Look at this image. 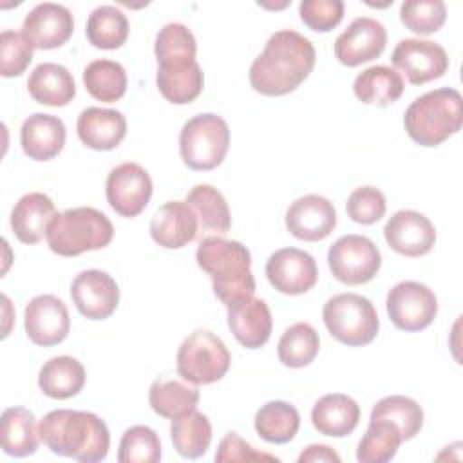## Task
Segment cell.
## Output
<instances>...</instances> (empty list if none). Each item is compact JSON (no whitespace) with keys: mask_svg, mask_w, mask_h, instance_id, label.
Instances as JSON below:
<instances>
[{"mask_svg":"<svg viewBox=\"0 0 463 463\" xmlns=\"http://www.w3.org/2000/svg\"><path fill=\"white\" fill-rule=\"evenodd\" d=\"M313 43L297 31L282 29L269 36L250 67V83L262 96L293 92L315 67Z\"/></svg>","mask_w":463,"mask_h":463,"instance_id":"1","label":"cell"},{"mask_svg":"<svg viewBox=\"0 0 463 463\" xmlns=\"http://www.w3.org/2000/svg\"><path fill=\"white\" fill-rule=\"evenodd\" d=\"M38 429L42 441L52 454L81 463H98L109 454V429L94 412L56 409L43 416Z\"/></svg>","mask_w":463,"mask_h":463,"instance_id":"2","label":"cell"},{"mask_svg":"<svg viewBox=\"0 0 463 463\" xmlns=\"http://www.w3.org/2000/svg\"><path fill=\"white\" fill-rule=\"evenodd\" d=\"M195 260L212 279L213 293L226 307L253 297L255 279L251 273V255L242 242L222 237L203 239L197 246Z\"/></svg>","mask_w":463,"mask_h":463,"instance_id":"3","label":"cell"},{"mask_svg":"<svg viewBox=\"0 0 463 463\" xmlns=\"http://www.w3.org/2000/svg\"><path fill=\"white\" fill-rule=\"evenodd\" d=\"M409 137L421 146H438L463 125V99L452 87L436 89L416 98L405 110Z\"/></svg>","mask_w":463,"mask_h":463,"instance_id":"4","label":"cell"},{"mask_svg":"<svg viewBox=\"0 0 463 463\" xmlns=\"http://www.w3.org/2000/svg\"><path fill=\"white\" fill-rule=\"evenodd\" d=\"M114 226L110 219L90 206L69 208L56 213L47 228V244L51 251L61 257H76L85 251L101 250L110 244Z\"/></svg>","mask_w":463,"mask_h":463,"instance_id":"5","label":"cell"},{"mask_svg":"<svg viewBox=\"0 0 463 463\" xmlns=\"http://www.w3.org/2000/svg\"><path fill=\"white\" fill-rule=\"evenodd\" d=\"M324 324L333 338L349 347L367 345L380 329V318L373 302L358 293H338L322 309Z\"/></svg>","mask_w":463,"mask_h":463,"instance_id":"6","label":"cell"},{"mask_svg":"<svg viewBox=\"0 0 463 463\" xmlns=\"http://www.w3.org/2000/svg\"><path fill=\"white\" fill-rule=\"evenodd\" d=\"M230 146L228 123L212 112L190 118L179 136V152L183 163L192 170L217 168Z\"/></svg>","mask_w":463,"mask_h":463,"instance_id":"7","label":"cell"},{"mask_svg":"<svg viewBox=\"0 0 463 463\" xmlns=\"http://www.w3.org/2000/svg\"><path fill=\"white\" fill-rule=\"evenodd\" d=\"M177 374L195 385L219 382L230 369L232 356L224 342L206 329L190 333L177 349Z\"/></svg>","mask_w":463,"mask_h":463,"instance_id":"8","label":"cell"},{"mask_svg":"<svg viewBox=\"0 0 463 463\" xmlns=\"http://www.w3.org/2000/svg\"><path fill=\"white\" fill-rule=\"evenodd\" d=\"M327 264L338 282L358 286L376 277L382 266V253L371 239L349 233L331 244Z\"/></svg>","mask_w":463,"mask_h":463,"instance_id":"9","label":"cell"},{"mask_svg":"<svg viewBox=\"0 0 463 463\" xmlns=\"http://www.w3.org/2000/svg\"><path fill=\"white\" fill-rule=\"evenodd\" d=\"M391 322L402 331H421L432 324L438 315V298L434 291L416 280H403L392 286L385 300Z\"/></svg>","mask_w":463,"mask_h":463,"instance_id":"10","label":"cell"},{"mask_svg":"<svg viewBox=\"0 0 463 463\" xmlns=\"http://www.w3.org/2000/svg\"><path fill=\"white\" fill-rule=\"evenodd\" d=\"M152 179L137 163H121L110 170L105 194L110 208L121 217H137L152 197Z\"/></svg>","mask_w":463,"mask_h":463,"instance_id":"11","label":"cell"},{"mask_svg":"<svg viewBox=\"0 0 463 463\" xmlns=\"http://www.w3.org/2000/svg\"><path fill=\"white\" fill-rule=\"evenodd\" d=\"M392 65L412 85L441 78L449 69V56L439 43L420 38L400 40L391 54Z\"/></svg>","mask_w":463,"mask_h":463,"instance_id":"12","label":"cell"},{"mask_svg":"<svg viewBox=\"0 0 463 463\" xmlns=\"http://www.w3.org/2000/svg\"><path fill=\"white\" fill-rule=\"evenodd\" d=\"M269 284L284 295H302L309 291L318 279L315 259L298 248H280L266 262Z\"/></svg>","mask_w":463,"mask_h":463,"instance_id":"13","label":"cell"},{"mask_svg":"<svg viewBox=\"0 0 463 463\" xmlns=\"http://www.w3.org/2000/svg\"><path fill=\"white\" fill-rule=\"evenodd\" d=\"M71 298L85 318L105 320L119 304V288L107 271L85 269L72 280Z\"/></svg>","mask_w":463,"mask_h":463,"instance_id":"14","label":"cell"},{"mask_svg":"<svg viewBox=\"0 0 463 463\" xmlns=\"http://www.w3.org/2000/svg\"><path fill=\"white\" fill-rule=\"evenodd\" d=\"M387 43L383 24L369 16L354 18L335 40V56L342 65L358 67L378 58Z\"/></svg>","mask_w":463,"mask_h":463,"instance_id":"15","label":"cell"},{"mask_svg":"<svg viewBox=\"0 0 463 463\" xmlns=\"http://www.w3.org/2000/svg\"><path fill=\"white\" fill-rule=\"evenodd\" d=\"M24 326L27 338L42 347L63 342L71 329V317L63 300L54 295H38L25 306Z\"/></svg>","mask_w":463,"mask_h":463,"instance_id":"16","label":"cell"},{"mask_svg":"<svg viewBox=\"0 0 463 463\" xmlns=\"http://www.w3.org/2000/svg\"><path fill=\"white\" fill-rule=\"evenodd\" d=\"M74 31L71 11L61 4L43 2L34 5L24 18L22 34L33 49H56L61 47Z\"/></svg>","mask_w":463,"mask_h":463,"instance_id":"17","label":"cell"},{"mask_svg":"<svg viewBox=\"0 0 463 463\" xmlns=\"http://www.w3.org/2000/svg\"><path fill=\"white\" fill-rule=\"evenodd\" d=\"M335 226L336 210L333 203L317 194H307L295 199L286 212V228L300 241H322L335 230Z\"/></svg>","mask_w":463,"mask_h":463,"instance_id":"18","label":"cell"},{"mask_svg":"<svg viewBox=\"0 0 463 463\" xmlns=\"http://www.w3.org/2000/svg\"><path fill=\"white\" fill-rule=\"evenodd\" d=\"M383 237L396 253L421 257L432 250L436 242V228L423 213L400 210L385 222Z\"/></svg>","mask_w":463,"mask_h":463,"instance_id":"19","label":"cell"},{"mask_svg":"<svg viewBox=\"0 0 463 463\" xmlns=\"http://www.w3.org/2000/svg\"><path fill=\"white\" fill-rule=\"evenodd\" d=\"M150 237L166 250L186 246L197 237V217L186 201L161 204L150 221Z\"/></svg>","mask_w":463,"mask_h":463,"instance_id":"20","label":"cell"},{"mask_svg":"<svg viewBox=\"0 0 463 463\" xmlns=\"http://www.w3.org/2000/svg\"><path fill=\"white\" fill-rule=\"evenodd\" d=\"M228 327L241 345L259 349L269 340L271 311L262 298L248 297L228 307Z\"/></svg>","mask_w":463,"mask_h":463,"instance_id":"21","label":"cell"},{"mask_svg":"<svg viewBox=\"0 0 463 463\" xmlns=\"http://www.w3.org/2000/svg\"><path fill=\"white\" fill-rule=\"evenodd\" d=\"M80 141L92 150H112L127 134V119L116 109L89 107L76 123Z\"/></svg>","mask_w":463,"mask_h":463,"instance_id":"22","label":"cell"},{"mask_svg":"<svg viewBox=\"0 0 463 463\" xmlns=\"http://www.w3.org/2000/svg\"><path fill=\"white\" fill-rule=\"evenodd\" d=\"M20 143L29 159L49 161L56 157L65 145V125L56 116L36 112L22 123Z\"/></svg>","mask_w":463,"mask_h":463,"instance_id":"23","label":"cell"},{"mask_svg":"<svg viewBox=\"0 0 463 463\" xmlns=\"http://www.w3.org/2000/svg\"><path fill=\"white\" fill-rule=\"evenodd\" d=\"M186 203L197 217L199 241L208 237H222L232 228V215L226 199L212 184H195L186 194Z\"/></svg>","mask_w":463,"mask_h":463,"instance_id":"24","label":"cell"},{"mask_svg":"<svg viewBox=\"0 0 463 463\" xmlns=\"http://www.w3.org/2000/svg\"><path fill=\"white\" fill-rule=\"evenodd\" d=\"M56 215L54 203L42 192H31L18 199L11 212V228L24 244H36L47 235V228Z\"/></svg>","mask_w":463,"mask_h":463,"instance_id":"25","label":"cell"},{"mask_svg":"<svg viewBox=\"0 0 463 463\" xmlns=\"http://www.w3.org/2000/svg\"><path fill=\"white\" fill-rule=\"evenodd\" d=\"M360 420L358 403L342 392H331L322 396L311 411L313 427L331 438H344L351 434Z\"/></svg>","mask_w":463,"mask_h":463,"instance_id":"26","label":"cell"},{"mask_svg":"<svg viewBox=\"0 0 463 463\" xmlns=\"http://www.w3.org/2000/svg\"><path fill=\"white\" fill-rule=\"evenodd\" d=\"M148 402L156 414L175 420L195 409L199 402V389L195 383L181 376H161L152 382Z\"/></svg>","mask_w":463,"mask_h":463,"instance_id":"27","label":"cell"},{"mask_svg":"<svg viewBox=\"0 0 463 463\" xmlns=\"http://www.w3.org/2000/svg\"><path fill=\"white\" fill-rule=\"evenodd\" d=\"M27 90L42 105L63 107L76 96V83L63 65L45 61L36 65L29 74Z\"/></svg>","mask_w":463,"mask_h":463,"instance_id":"28","label":"cell"},{"mask_svg":"<svg viewBox=\"0 0 463 463\" xmlns=\"http://www.w3.org/2000/svg\"><path fill=\"white\" fill-rule=\"evenodd\" d=\"M197 43L195 36L184 24H166L159 29L154 43L157 71H181L192 67L195 61Z\"/></svg>","mask_w":463,"mask_h":463,"instance_id":"29","label":"cell"},{"mask_svg":"<svg viewBox=\"0 0 463 463\" xmlns=\"http://www.w3.org/2000/svg\"><path fill=\"white\" fill-rule=\"evenodd\" d=\"M40 429L34 414L25 407H9L0 418V441L5 454L25 458L38 450Z\"/></svg>","mask_w":463,"mask_h":463,"instance_id":"30","label":"cell"},{"mask_svg":"<svg viewBox=\"0 0 463 463\" xmlns=\"http://www.w3.org/2000/svg\"><path fill=\"white\" fill-rule=\"evenodd\" d=\"M85 369L81 362L61 354L47 360L38 373L40 391L54 400H67L76 396L85 385Z\"/></svg>","mask_w":463,"mask_h":463,"instance_id":"31","label":"cell"},{"mask_svg":"<svg viewBox=\"0 0 463 463\" xmlns=\"http://www.w3.org/2000/svg\"><path fill=\"white\" fill-rule=\"evenodd\" d=\"M403 87L400 72L385 65H373L354 78L353 92L365 105L387 107L403 94Z\"/></svg>","mask_w":463,"mask_h":463,"instance_id":"32","label":"cell"},{"mask_svg":"<svg viewBox=\"0 0 463 463\" xmlns=\"http://www.w3.org/2000/svg\"><path fill=\"white\" fill-rule=\"evenodd\" d=\"M300 427L298 411L280 400L264 403L255 414V430L268 443H288L295 438Z\"/></svg>","mask_w":463,"mask_h":463,"instance_id":"33","label":"cell"},{"mask_svg":"<svg viewBox=\"0 0 463 463\" xmlns=\"http://www.w3.org/2000/svg\"><path fill=\"white\" fill-rule=\"evenodd\" d=\"M170 438L179 456L188 459L201 458L203 454H206L212 441L210 420L206 418V414L194 409L172 420Z\"/></svg>","mask_w":463,"mask_h":463,"instance_id":"34","label":"cell"},{"mask_svg":"<svg viewBox=\"0 0 463 463\" xmlns=\"http://www.w3.org/2000/svg\"><path fill=\"white\" fill-rule=\"evenodd\" d=\"M85 34L98 49H119L128 38V20L116 5H99L89 14Z\"/></svg>","mask_w":463,"mask_h":463,"instance_id":"35","label":"cell"},{"mask_svg":"<svg viewBox=\"0 0 463 463\" xmlns=\"http://www.w3.org/2000/svg\"><path fill=\"white\" fill-rule=\"evenodd\" d=\"M87 92L103 103H114L127 92V71L112 60H94L83 71Z\"/></svg>","mask_w":463,"mask_h":463,"instance_id":"36","label":"cell"},{"mask_svg":"<svg viewBox=\"0 0 463 463\" xmlns=\"http://www.w3.org/2000/svg\"><path fill=\"white\" fill-rule=\"evenodd\" d=\"M320 349V338L317 329L307 322H295L289 326L277 345L279 360L286 367H304L309 365Z\"/></svg>","mask_w":463,"mask_h":463,"instance_id":"37","label":"cell"},{"mask_svg":"<svg viewBox=\"0 0 463 463\" xmlns=\"http://www.w3.org/2000/svg\"><path fill=\"white\" fill-rule=\"evenodd\" d=\"M403 438L400 429L389 420H371L364 438L356 449V459L360 463H385L391 461Z\"/></svg>","mask_w":463,"mask_h":463,"instance_id":"38","label":"cell"},{"mask_svg":"<svg viewBox=\"0 0 463 463\" xmlns=\"http://www.w3.org/2000/svg\"><path fill=\"white\" fill-rule=\"evenodd\" d=\"M371 420H389L400 429L403 439H411L421 430L423 411L416 400L402 394H392L382 398L373 407Z\"/></svg>","mask_w":463,"mask_h":463,"instance_id":"39","label":"cell"},{"mask_svg":"<svg viewBox=\"0 0 463 463\" xmlns=\"http://www.w3.org/2000/svg\"><path fill=\"white\" fill-rule=\"evenodd\" d=\"M156 83L163 98L174 105H186L194 101L204 85V74L199 63L184 71H157Z\"/></svg>","mask_w":463,"mask_h":463,"instance_id":"40","label":"cell"},{"mask_svg":"<svg viewBox=\"0 0 463 463\" xmlns=\"http://www.w3.org/2000/svg\"><path fill=\"white\" fill-rule=\"evenodd\" d=\"M161 459V441L156 430L146 425H134L121 436L118 449L119 463H157Z\"/></svg>","mask_w":463,"mask_h":463,"instance_id":"41","label":"cell"},{"mask_svg":"<svg viewBox=\"0 0 463 463\" xmlns=\"http://www.w3.org/2000/svg\"><path fill=\"white\" fill-rule=\"evenodd\" d=\"M400 20L416 34H430L445 24L447 7L441 0H407L400 5Z\"/></svg>","mask_w":463,"mask_h":463,"instance_id":"42","label":"cell"},{"mask_svg":"<svg viewBox=\"0 0 463 463\" xmlns=\"http://www.w3.org/2000/svg\"><path fill=\"white\" fill-rule=\"evenodd\" d=\"M33 61V45L18 31L5 29L0 34V74L14 78L25 72Z\"/></svg>","mask_w":463,"mask_h":463,"instance_id":"43","label":"cell"},{"mask_svg":"<svg viewBox=\"0 0 463 463\" xmlns=\"http://www.w3.org/2000/svg\"><path fill=\"white\" fill-rule=\"evenodd\" d=\"M385 210V195L374 186H360L353 190L345 203L347 215L358 224H373L380 221Z\"/></svg>","mask_w":463,"mask_h":463,"instance_id":"44","label":"cell"},{"mask_svg":"<svg viewBox=\"0 0 463 463\" xmlns=\"http://www.w3.org/2000/svg\"><path fill=\"white\" fill-rule=\"evenodd\" d=\"M300 20L311 31L329 33L344 18L342 0H304L298 7Z\"/></svg>","mask_w":463,"mask_h":463,"instance_id":"45","label":"cell"},{"mask_svg":"<svg viewBox=\"0 0 463 463\" xmlns=\"http://www.w3.org/2000/svg\"><path fill=\"white\" fill-rule=\"evenodd\" d=\"M215 461H279V458H275L273 454L259 452L250 443H246L237 432H228L219 443Z\"/></svg>","mask_w":463,"mask_h":463,"instance_id":"46","label":"cell"},{"mask_svg":"<svg viewBox=\"0 0 463 463\" xmlns=\"http://www.w3.org/2000/svg\"><path fill=\"white\" fill-rule=\"evenodd\" d=\"M317 461H329V463H340V456L333 450V447L329 445H309L306 447L300 456H298V463H317Z\"/></svg>","mask_w":463,"mask_h":463,"instance_id":"47","label":"cell"}]
</instances>
